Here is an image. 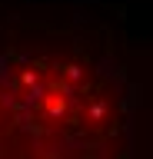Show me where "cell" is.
Wrapping results in <instances>:
<instances>
[{"label": "cell", "mask_w": 153, "mask_h": 159, "mask_svg": "<svg viewBox=\"0 0 153 159\" xmlns=\"http://www.w3.org/2000/svg\"><path fill=\"white\" fill-rule=\"evenodd\" d=\"M0 159H133L130 89L110 53L53 23H0Z\"/></svg>", "instance_id": "6da1fadb"}]
</instances>
